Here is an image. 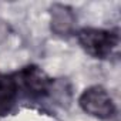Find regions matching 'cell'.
<instances>
[{"label": "cell", "mask_w": 121, "mask_h": 121, "mask_svg": "<svg viewBox=\"0 0 121 121\" xmlns=\"http://www.w3.org/2000/svg\"><path fill=\"white\" fill-rule=\"evenodd\" d=\"M50 27L57 36H69L76 29V14L64 4L56 3L50 7Z\"/></svg>", "instance_id": "3957f363"}, {"label": "cell", "mask_w": 121, "mask_h": 121, "mask_svg": "<svg viewBox=\"0 0 121 121\" xmlns=\"http://www.w3.org/2000/svg\"><path fill=\"white\" fill-rule=\"evenodd\" d=\"M78 104L84 112L98 120H110L115 115V104L111 94L101 86H91L83 91Z\"/></svg>", "instance_id": "7a4b0ae2"}, {"label": "cell", "mask_w": 121, "mask_h": 121, "mask_svg": "<svg viewBox=\"0 0 121 121\" xmlns=\"http://www.w3.org/2000/svg\"><path fill=\"white\" fill-rule=\"evenodd\" d=\"M19 77H20V83L23 84V87L34 95H41L50 91L51 78L47 76L44 70H41L37 66H29L23 69Z\"/></svg>", "instance_id": "277c9868"}, {"label": "cell", "mask_w": 121, "mask_h": 121, "mask_svg": "<svg viewBox=\"0 0 121 121\" xmlns=\"http://www.w3.org/2000/svg\"><path fill=\"white\" fill-rule=\"evenodd\" d=\"M77 40L81 48L94 58L108 57L118 46V34L104 29L84 27L77 31Z\"/></svg>", "instance_id": "6da1fadb"}, {"label": "cell", "mask_w": 121, "mask_h": 121, "mask_svg": "<svg viewBox=\"0 0 121 121\" xmlns=\"http://www.w3.org/2000/svg\"><path fill=\"white\" fill-rule=\"evenodd\" d=\"M19 91V81L12 76L0 74V112H4L13 104Z\"/></svg>", "instance_id": "5b68a950"}, {"label": "cell", "mask_w": 121, "mask_h": 121, "mask_svg": "<svg viewBox=\"0 0 121 121\" xmlns=\"http://www.w3.org/2000/svg\"><path fill=\"white\" fill-rule=\"evenodd\" d=\"M7 31H9V27H7V24H6L3 20H0V43H2V41L6 39V36H7Z\"/></svg>", "instance_id": "8992f818"}]
</instances>
